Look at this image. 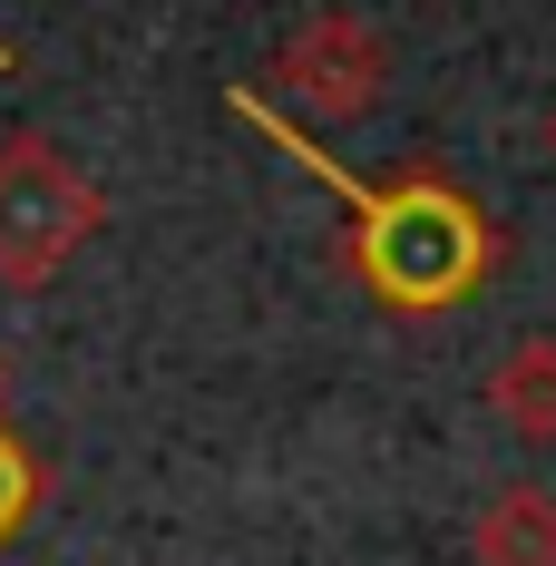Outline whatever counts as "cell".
Returning a JSON list of instances; mask_svg holds the SVG:
<instances>
[{"label":"cell","instance_id":"6da1fadb","mask_svg":"<svg viewBox=\"0 0 556 566\" xmlns=\"http://www.w3.org/2000/svg\"><path fill=\"white\" fill-rule=\"evenodd\" d=\"M234 108L254 117L274 147H293L303 167L333 186L342 206H352V234H342V254H352V274H361V293L371 303H390V313H449V303H469L479 293V274H489V254H499V234H489V216L449 186V176H400V186H361V176H342L293 117H274L254 88H234Z\"/></svg>","mask_w":556,"mask_h":566},{"label":"cell","instance_id":"5b68a950","mask_svg":"<svg viewBox=\"0 0 556 566\" xmlns=\"http://www.w3.org/2000/svg\"><path fill=\"white\" fill-rule=\"evenodd\" d=\"M469 557L479 566H556V499L537 479L499 489V499L479 509V527H469Z\"/></svg>","mask_w":556,"mask_h":566},{"label":"cell","instance_id":"ba28073f","mask_svg":"<svg viewBox=\"0 0 556 566\" xmlns=\"http://www.w3.org/2000/svg\"><path fill=\"white\" fill-rule=\"evenodd\" d=\"M547 147H556V117H547Z\"/></svg>","mask_w":556,"mask_h":566},{"label":"cell","instance_id":"52a82bcc","mask_svg":"<svg viewBox=\"0 0 556 566\" xmlns=\"http://www.w3.org/2000/svg\"><path fill=\"white\" fill-rule=\"evenodd\" d=\"M0 400H10V361H0Z\"/></svg>","mask_w":556,"mask_h":566},{"label":"cell","instance_id":"277c9868","mask_svg":"<svg viewBox=\"0 0 556 566\" xmlns=\"http://www.w3.org/2000/svg\"><path fill=\"white\" fill-rule=\"evenodd\" d=\"M489 410H499L527 450H556V342L547 333H527V342H507V352H499Z\"/></svg>","mask_w":556,"mask_h":566},{"label":"cell","instance_id":"7a4b0ae2","mask_svg":"<svg viewBox=\"0 0 556 566\" xmlns=\"http://www.w3.org/2000/svg\"><path fill=\"white\" fill-rule=\"evenodd\" d=\"M108 226V196L78 157H59L50 137H0V283L40 293L50 274L78 264V244Z\"/></svg>","mask_w":556,"mask_h":566},{"label":"cell","instance_id":"3957f363","mask_svg":"<svg viewBox=\"0 0 556 566\" xmlns=\"http://www.w3.org/2000/svg\"><path fill=\"white\" fill-rule=\"evenodd\" d=\"M381 88H390V40L361 10H313V20L274 50V98L303 108V117H323V127L371 117Z\"/></svg>","mask_w":556,"mask_h":566},{"label":"cell","instance_id":"9c48e42d","mask_svg":"<svg viewBox=\"0 0 556 566\" xmlns=\"http://www.w3.org/2000/svg\"><path fill=\"white\" fill-rule=\"evenodd\" d=\"M0 69H10V59H0Z\"/></svg>","mask_w":556,"mask_h":566},{"label":"cell","instance_id":"8992f818","mask_svg":"<svg viewBox=\"0 0 556 566\" xmlns=\"http://www.w3.org/2000/svg\"><path fill=\"white\" fill-rule=\"evenodd\" d=\"M30 509H40V459L20 450L10 430H0V547H10V537L30 527Z\"/></svg>","mask_w":556,"mask_h":566}]
</instances>
